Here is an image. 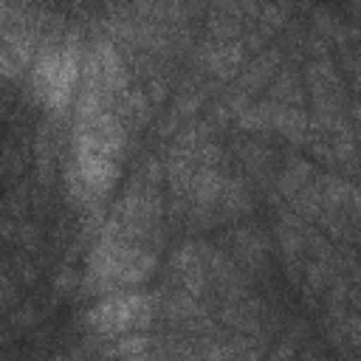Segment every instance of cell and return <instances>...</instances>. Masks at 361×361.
I'll return each mask as SVG.
<instances>
[{
  "label": "cell",
  "instance_id": "1",
  "mask_svg": "<svg viewBox=\"0 0 361 361\" xmlns=\"http://www.w3.org/2000/svg\"><path fill=\"white\" fill-rule=\"evenodd\" d=\"M144 310V299L138 296H118V299H110L104 305H99L93 310V322L107 330V333H118V330H127L138 322Z\"/></svg>",
  "mask_w": 361,
  "mask_h": 361
},
{
  "label": "cell",
  "instance_id": "2",
  "mask_svg": "<svg viewBox=\"0 0 361 361\" xmlns=\"http://www.w3.org/2000/svg\"><path fill=\"white\" fill-rule=\"evenodd\" d=\"M71 79H73V62L68 56H54L39 71V87H42L45 96H54V93L65 96Z\"/></svg>",
  "mask_w": 361,
  "mask_h": 361
}]
</instances>
